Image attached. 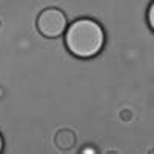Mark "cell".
Segmentation results:
<instances>
[{
    "label": "cell",
    "instance_id": "7a4b0ae2",
    "mask_svg": "<svg viewBox=\"0 0 154 154\" xmlns=\"http://www.w3.org/2000/svg\"><path fill=\"white\" fill-rule=\"evenodd\" d=\"M35 28L46 38H57L68 28L66 14L59 8H45L37 16Z\"/></svg>",
    "mask_w": 154,
    "mask_h": 154
},
{
    "label": "cell",
    "instance_id": "ba28073f",
    "mask_svg": "<svg viewBox=\"0 0 154 154\" xmlns=\"http://www.w3.org/2000/svg\"><path fill=\"white\" fill-rule=\"evenodd\" d=\"M0 26H2V20H0Z\"/></svg>",
    "mask_w": 154,
    "mask_h": 154
},
{
    "label": "cell",
    "instance_id": "52a82bcc",
    "mask_svg": "<svg viewBox=\"0 0 154 154\" xmlns=\"http://www.w3.org/2000/svg\"><path fill=\"white\" fill-rule=\"evenodd\" d=\"M83 152H96V149L94 148H86V149H83Z\"/></svg>",
    "mask_w": 154,
    "mask_h": 154
},
{
    "label": "cell",
    "instance_id": "6da1fadb",
    "mask_svg": "<svg viewBox=\"0 0 154 154\" xmlns=\"http://www.w3.org/2000/svg\"><path fill=\"white\" fill-rule=\"evenodd\" d=\"M105 31L93 19H77L65 31V45L68 53L77 59H93L105 46Z\"/></svg>",
    "mask_w": 154,
    "mask_h": 154
},
{
    "label": "cell",
    "instance_id": "5b68a950",
    "mask_svg": "<svg viewBox=\"0 0 154 154\" xmlns=\"http://www.w3.org/2000/svg\"><path fill=\"white\" fill-rule=\"evenodd\" d=\"M119 117H120L123 122H130V119H131V111H130V109H122L120 114H119Z\"/></svg>",
    "mask_w": 154,
    "mask_h": 154
},
{
    "label": "cell",
    "instance_id": "8992f818",
    "mask_svg": "<svg viewBox=\"0 0 154 154\" xmlns=\"http://www.w3.org/2000/svg\"><path fill=\"white\" fill-rule=\"evenodd\" d=\"M3 151V137H2V134H0V152Z\"/></svg>",
    "mask_w": 154,
    "mask_h": 154
},
{
    "label": "cell",
    "instance_id": "3957f363",
    "mask_svg": "<svg viewBox=\"0 0 154 154\" xmlns=\"http://www.w3.org/2000/svg\"><path fill=\"white\" fill-rule=\"evenodd\" d=\"M75 142H77L75 133L72 130H69V128H63V130L57 131L56 136H54V145L60 151H69V149H72Z\"/></svg>",
    "mask_w": 154,
    "mask_h": 154
},
{
    "label": "cell",
    "instance_id": "277c9868",
    "mask_svg": "<svg viewBox=\"0 0 154 154\" xmlns=\"http://www.w3.org/2000/svg\"><path fill=\"white\" fill-rule=\"evenodd\" d=\"M146 20H148V25H149V28L151 31L154 32V0L151 2L148 11H146Z\"/></svg>",
    "mask_w": 154,
    "mask_h": 154
}]
</instances>
